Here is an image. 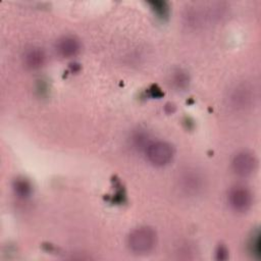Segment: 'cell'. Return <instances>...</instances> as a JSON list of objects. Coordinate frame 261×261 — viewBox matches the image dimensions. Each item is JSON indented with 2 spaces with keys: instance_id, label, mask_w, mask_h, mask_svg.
Returning a JSON list of instances; mask_svg holds the SVG:
<instances>
[{
  "instance_id": "obj_1",
  "label": "cell",
  "mask_w": 261,
  "mask_h": 261,
  "mask_svg": "<svg viewBox=\"0 0 261 261\" xmlns=\"http://www.w3.org/2000/svg\"><path fill=\"white\" fill-rule=\"evenodd\" d=\"M256 101L257 91L249 82H241L228 91V105L237 111H247L251 109L256 104Z\"/></svg>"
},
{
  "instance_id": "obj_2",
  "label": "cell",
  "mask_w": 261,
  "mask_h": 261,
  "mask_svg": "<svg viewBox=\"0 0 261 261\" xmlns=\"http://www.w3.org/2000/svg\"><path fill=\"white\" fill-rule=\"evenodd\" d=\"M177 187L187 197L200 196L206 188L205 175L195 167H186L178 174Z\"/></svg>"
},
{
  "instance_id": "obj_3",
  "label": "cell",
  "mask_w": 261,
  "mask_h": 261,
  "mask_svg": "<svg viewBox=\"0 0 261 261\" xmlns=\"http://www.w3.org/2000/svg\"><path fill=\"white\" fill-rule=\"evenodd\" d=\"M157 244V233L150 226H140L133 229L127 237L129 250L138 255L150 253Z\"/></svg>"
},
{
  "instance_id": "obj_4",
  "label": "cell",
  "mask_w": 261,
  "mask_h": 261,
  "mask_svg": "<svg viewBox=\"0 0 261 261\" xmlns=\"http://www.w3.org/2000/svg\"><path fill=\"white\" fill-rule=\"evenodd\" d=\"M148 161L154 166H165L171 162L174 156V148L164 141H151L145 149Z\"/></svg>"
},
{
  "instance_id": "obj_5",
  "label": "cell",
  "mask_w": 261,
  "mask_h": 261,
  "mask_svg": "<svg viewBox=\"0 0 261 261\" xmlns=\"http://www.w3.org/2000/svg\"><path fill=\"white\" fill-rule=\"evenodd\" d=\"M227 201L232 210L237 212H246L252 206L253 195L248 188L244 186H234L228 192Z\"/></svg>"
},
{
  "instance_id": "obj_6",
  "label": "cell",
  "mask_w": 261,
  "mask_h": 261,
  "mask_svg": "<svg viewBox=\"0 0 261 261\" xmlns=\"http://www.w3.org/2000/svg\"><path fill=\"white\" fill-rule=\"evenodd\" d=\"M257 158L254 153L250 151H241L234 155L231 161L233 172L239 176H249L257 168Z\"/></svg>"
},
{
  "instance_id": "obj_7",
  "label": "cell",
  "mask_w": 261,
  "mask_h": 261,
  "mask_svg": "<svg viewBox=\"0 0 261 261\" xmlns=\"http://www.w3.org/2000/svg\"><path fill=\"white\" fill-rule=\"evenodd\" d=\"M57 54L63 58H71L81 51V43L79 39L73 36H63L59 38L55 44Z\"/></svg>"
},
{
  "instance_id": "obj_8",
  "label": "cell",
  "mask_w": 261,
  "mask_h": 261,
  "mask_svg": "<svg viewBox=\"0 0 261 261\" xmlns=\"http://www.w3.org/2000/svg\"><path fill=\"white\" fill-rule=\"evenodd\" d=\"M46 59L45 51L39 47H32L25 50L22 56L24 66L32 70L41 68L46 63Z\"/></svg>"
},
{
  "instance_id": "obj_9",
  "label": "cell",
  "mask_w": 261,
  "mask_h": 261,
  "mask_svg": "<svg viewBox=\"0 0 261 261\" xmlns=\"http://www.w3.org/2000/svg\"><path fill=\"white\" fill-rule=\"evenodd\" d=\"M170 83L171 86L176 90H185L190 84V77L188 72L180 68L173 70L170 75Z\"/></svg>"
},
{
  "instance_id": "obj_10",
  "label": "cell",
  "mask_w": 261,
  "mask_h": 261,
  "mask_svg": "<svg viewBox=\"0 0 261 261\" xmlns=\"http://www.w3.org/2000/svg\"><path fill=\"white\" fill-rule=\"evenodd\" d=\"M14 194L21 199H25L30 197L32 194V186L30 181L23 177H17L14 179L12 185Z\"/></svg>"
},
{
  "instance_id": "obj_11",
  "label": "cell",
  "mask_w": 261,
  "mask_h": 261,
  "mask_svg": "<svg viewBox=\"0 0 261 261\" xmlns=\"http://www.w3.org/2000/svg\"><path fill=\"white\" fill-rule=\"evenodd\" d=\"M148 139H149V137L145 133H136L133 137V144L136 148L145 150L147 148V146L149 145V143L151 142Z\"/></svg>"
},
{
  "instance_id": "obj_12",
  "label": "cell",
  "mask_w": 261,
  "mask_h": 261,
  "mask_svg": "<svg viewBox=\"0 0 261 261\" xmlns=\"http://www.w3.org/2000/svg\"><path fill=\"white\" fill-rule=\"evenodd\" d=\"M150 5L152 6L153 10L160 16H165L167 14V10H168V7H167V4L165 2H161V1H158V2H150Z\"/></svg>"
},
{
  "instance_id": "obj_13",
  "label": "cell",
  "mask_w": 261,
  "mask_h": 261,
  "mask_svg": "<svg viewBox=\"0 0 261 261\" xmlns=\"http://www.w3.org/2000/svg\"><path fill=\"white\" fill-rule=\"evenodd\" d=\"M215 255L217 260H225L228 258V251L225 246L219 245L215 251Z\"/></svg>"
},
{
  "instance_id": "obj_14",
  "label": "cell",
  "mask_w": 261,
  "mask_h": 261,
  "mask_svg": "<svg viewBox=\"0 0 261 261\" xmlns=\"http://www.w3.org/2000/svg\"><path fill=\"white\" fill-rule=\"evenodd\" d=\"M259 233H257L256 236L252 237L251 239V242H250V250L252 253H255V254H259Z\"/></svg>"
}]
</instances>
